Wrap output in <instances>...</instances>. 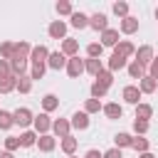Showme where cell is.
I'll list each match as a JSON object with an SVG mask.
<instances>
[{
	"label": "cell",
	"instance_id": "cell-1",
	"mask_svg": "<svg viewBox=\"0 0 158 158\" xmlns=\"http://www.w3.org/2000/svg\"><path fill=\"white\" fill-rule=\"evenodd\" d=\"M12 121H15V126H20V128H30L32 126V121H35V114L27 109V106H20V109H15L12 111Z\"/></svg>",
	"mask_w": 158,
	"mask_h": 158
},
{
	"label": "cell",
	"instance_id": "cell-2",
	"mask_svg": "<svg viewBox=\"0 0 158 158\" xmlns=\"http://www.w3.org/2000/svg\"><path fill=\"white\" fill-rule=\"evenodd\" d=\"M32 131L37 133V136H44V133H49L52 131V118H49V114H37L35 116V121H32Z\"/></svg>",
	"mask_w": 158,
	"mask_h": 158
},
{
	"label": "cell",
	"instance_id": "cell-3",
	"mask_svg": "<svg viewBox=\"0 0 158 158\" xmlns=\"http://www.w3.org/2000/svg\"><path fill=\"white\" fill-rule=\"evenodd\" d=\"M47 35L52 40H67V22L64 20H52L47 27Z\"/></svg>",
	"mask_w": 158,
	"mask_h": 158
},
{
	"label": "cell",
	"instance_id": "cell-4",
	"mask_svg": "<svg viewBox=\"0 0 158 158\" xmlns=\"http://www.w3.org/2000/svg\"><path fill=\"white\" fill-rule=\"evenodd\" d=\"M47 57H49L47 44H35L32 52H30V62H32V67H37V64H47Z\"/></svg>",
	"mask_w": 158,
	"mask_h": 158
},
{
	"label": "cell",
	"instance_id": "cell-5",
	"mask_svg": "<svg viewBox=\"0 0 158 158\" xmlns=\"http://www.w3.org/2000/svg\"><path fill=\"white\" fill-rule=\"evenodd\" d=\"M64 69H67V74H69L72 79H79V77L84 74V59H79V54H77V57H69Z\"/></svg>",
	"mask_w": 158,
	"mask_h": 158
},
{
	"label": "cell",
	"instance_id": "cell-6",
	"mask_svg": "<svg viewBox=\"0 0 158 158\" xmlns=\"http://www.w3.org/2000/svg\"><path fill=\"white\" fill-rule=\"evenodd\" d=\"M121 96H123V101H126V104H131V106H138L143 94H141V89H138L136 84H128V86H123Z\"/></svg>",
	"mask_w": 158,
	"mask_h": 158
},
{
	"label": "cell",
	"instance_id": "cell-7",
	"mask_svg": "<svg viewBox=\"0 0 158 158\" xmlns=\"http://www.w3.org/2000/svg\"><path fill=\"white\" fill-rule=\"evenodd\" d=\"M52 133H54V138H67V136L72 133L69 118H54V121H52Z\"/></svg>",
	"mask_w": 158,
	"mask_h": 158
},
{
	"label": "cell",
	"instance_id": "cell-8",
	"mask_svg": "<svg viewBox=\"0 0 158 158\" xmlns=\"http://www.w3.org/2000/svg\"><path fill=\"white\" fill-rule=\"evenodd\" d=\"M30 52H32V44L30 42H15V54H12V59H17V62H22V64H27L30 62Z\"/></svg>",
	"mask_w": 158,
	"mask_h": 158
},
{
	"label": "cell",
	"instance_id": "cell-9",
	"mask_svg": "<svg viewBox=\"0 0 158 158\" xmlns=\"http://www.w3.org/2000/svg\"><path fill=\"white\" fill-rule=\"evenodd\" d=\"M133 57H136V62H138V64L148 67V64L153 62V57H156V54H153V47H151V44H141V47L136 49V54H133Z\"/></svg>",
	"mask_w": 158,
	"mask_h": 158
},
{
	"label": "cell",
	"instance_id": "cell-10",
	"mask_svg": "<svg viewBox=\"0 0 158 158\" xmlns=\"http://www.w3.org/2000/svg\"><path fill=\"white\" fill-rule=\"evenodd\" d=\"M89 27L96 32H104V30H109V17L104 12H94V15H89Z\"/></svg>",
	"mask_w": 158,
	"mask_h": 158
},
{
	"label": "cell",
	"instance_id": "cell-11",
	"mask_svg": "<svg viewBox=\"0 0 158 158\" xmlns=\"http://www.w3.org/2000/svg\"><path fill=\"white\" fill-rule=\"evenodd\" d=\"M138 27H141V22H138L133 15H128V17H123V20L118 22V30H121L123 35H136V32H138Z\"/></svg>",
	"mask_w": 158,
	"mask_h": 158
},
{
	"label": "cell",
	"instance_id": "cell-12",
	"mask_svg": "<svg viewBox=\"0 0 158 158\" xmlns=\"http://www.w3.org/2000/svg\"><path fill=\"white\" fill-rule=\"evenodd\" d=\"M59 52H62L67 59H69V57H77V54H79V42H77L74 37H67V40H62Z\"/></svg>",
	"mask_w": 158,
	"mask_h": 158
},
{
	"label": "cell",
	"instance_id": "cell-13",
	"mask_svg": "<svg viewBox=\"0 0 158 158\" xmlns=\"http://www.w3.org/2000/svg\"><path fill=\"white\" fill-rule=\"evenodd\" d=\"M69 123H72V128H74V131H86L91 121H89V114H84V111H77V114L69 118Z\"/></svg>",
	"mask_w": 158,
	"mask_h": 158
},
{
	"label": "cell",
	"instance_id": "cell-14",
	"mask_svg": "<svg viewBox=\"0 0 158 158\" xmlns=\"http://www.w3.org/2000/svg\"><path fill=\"white\" fill-rule=\"evenodd\" d=\"M47 67L54 69V72H59V69L67 67V57H64L62 52H49V57H47Z\"/></svg>",
	"mask_w": 158,
	"mask_h": 158
},
{
	"label": "cell",
	"instance_id": "cell-15",
	"mask_svg": "<svg viewBox=\"0 0 158 158\" xmlns=\"http://www.w3.org/2000/svg\"><path fill=\"white\" fill-rule=\"evenodd\" d=\"M101 111H104V116H106V118H111V121L123 116V106H121V104H116V101L104 104V106H101Z\"/></svg>",
	"mask_w": 158,
	"mask_h": 158
},
{
	"label": "cell",
	"instance_id": "cell-16",
	"mask_svg": "<svg viewBox=\"0 0 158 158\" xmlns=\"http://www.w3.org/2000/svg\"><path fill=\"white\" fill-rule=\"evenodd\" d=\"M37 148H40L42 153H52V151L57 148V138H54L52 133H44V136L37 138Z\"/></svg>",
	"mask_w": 158,
	"mask_h": 158
},
{
	"label": "cell",
	"instance_id": "cell-17",
	"mask_svg": "<svg viewBox=\"0 0 158 158\" xmlns=\"http://www.w3.org/2000/svg\"><path fill=\"white\" fill-rule=\"evenodd\" d=\"M114 52L128 59V57H133V54H136V47H133V42H131V40H118V44L114 47Z\"/></svg>",
	"mask_w": 158,
	"mask_h": 158
},
{
	"label": "cell",
	"instance_id": "cell-18",
	"mask_svg": "<svg viewBox=\"0 0 158 158\" xmlns=\"http://www.w3.org/2000/svg\"><path fill=\"white\" fill-rule=\"evenodd\" d=\"M126 64H128V59H126V57H121V54H116V52H114V54H111V57H109V62H106V69H109V72H111V74H114V72H121V69H123V67H126Z\"/></svg>",
	"mask_w": 158,
	"mask_h": 158
},
{
	"label": "cell",
	"instance_id": "cell-19",
	"mask_svg": "<svg viewBox=\"0 0 158 158\" xmlns=\"http://www.w3.org/2000/svg\"><path fill=\"white\" fill-rule=\"evenodd\" d=\"M69 25L74 27V30H84V27H89V15H84V12H72L69 15Z\"/></svg>",
	"mask_w": 158,
	"mask_h": 158
},
{
	"label": "cell",
	"instance_id": "cell-20",
	"mask_svg": "<svg viewBox=\"0 0 158 158\" xmlns=\"http://www.w3.org/2000/svg\"><path fill=\"white\" fill-rule=\"evenodd\" d=\"M116 44H118V30H114V27L104 30L101 32V47H116Z\"/></svg>",
	"mask_w": 158,
	"mask_h": 158
},
{
	"label": "cell",
	"instance_id": "cell-21",
	"mask_svg": "<svg viewBox=\"0 0 158 158\" xmlns=\"http://www.w3.org/2000/svg\"><path fill=\"white\" fill-rule=\"evenodd\" d=\"M37 133L32 131V128H27V131H22L20 133V148H32V146H37Z\"/></svg>",
	"mask_w": 158,
	"mask_h": 158
},
{
	"label": "cell",
	"instance_id": "cell-22",
	"mask_svg": "<svg viewBox=\"0 0 158 158\" xmlns=\"http://www.w3.org/2000/svg\"><path fill=\"white\" fill-rule=\"evenodd\" d=\"M126 69H128V77H131V79H143V77H146V67L138 64L136 59H131V62L126 64Z\"/></svg>",
	"mask_w": 158,
	"mask_h": 158
},
{
	"label": "cell",
	"instance_id": "cell-23",
	"mask_svg": "<svg viewBox=\"0 0 158 158\" xmlns=\"http://www.w3.org/2000/svg\"><path fill=\"white\" fill-rule=\"evenodd\" d=\"M138 89H141V94H153L156 89H158V81L153 79V77H143V79H138Z\"/></svg>",
	"mask_w": 158,
	"mask_h": 158
},
{
	"label": "cell",
	"instance_id": "cell-24",
	"mask_svg": "<svg viewBox=\"0 0 158 158\" xmlns=\"http://www.w3.org/2000/svg\"><path fill=\"white\" fill-rule=\"evenodd\" d=\"M131 143H133V136L131 133H116L114 136V148H118V151H123V148H131Z\"/></svg>",
	"mask_w": 158,
	"mask_h": 158
},
{
	"label": "cell",
	"instance_id": "cell-25",
	"mask_svg": "<svg viewBox=\"0 0 158 158\" xmlns=\"http://www.w3.org/2000/svg\"><path fill=\"white\" fill-rule=\"evenodd\" d=\"M77 146H79V141H77V138H74L72 133H69L67 138H59V148H62V151H64L67 156H74V151H77Z\"/></svg>",
	"mask_w": 158,
	"mask_h": 158
},
{
	"label": "cell",
	"instance_id": "cell-26",
	"mask_svg": "<svg viewBox=\"0 0 158 158\" xmlns=\"http://www.w3.org/2000/svg\"><path fill=\"white\" fill-rule=\"evenodd\" d=\"M151 116H153V106L146 104V101H141V104L136 106V116H133V118H138V121H148Z\"/></svg>",
	"mask_w": 158,
	"mask_h": 158
},
{
	"label": "cell",
	"instance_id": "cell-27",
	"mask_svg": "<svg viewBox=\"0 0 158 158\" xmlns=\"http://www.w3.org/2000/svg\"><path fill=\"white\" fill-rule=\"evenodd\" d=\"M101 69H104V62L101 59H89V57L84 59V72H89L91 77H96Z\"/></svg>",
	"mask_w": 158,
	"mask_h": 158
},
{
	"label": "cell",
	"instance_id": "cell-28",
	"mask_svg": "<svg viewBox=\"0 0 158 158\" xmlns=\"http://www.w3.org/2000/svg\"><path fill=\"white\" fill-rule=\"evenodd\" d=\"M54 109H59V99H57L54 94H44V96H42V111L49 114V111H54Z\"/></svg>",
	"mask_w": 158,
	"mask_h": 158
},
{
	"label": "cell",
	"instance_id": "cell-29",
	"mask_svg": "<svg viewBox=\"0 0 158 158\" xmlns=\"http://www.w3.org/2000/svg\"><path fill=\"white\" fill-rule=\"evenodd\" d=\"M101 54H104L101 42H89V44H86V57H89V59H101Z\"/></svg>",
	"mask_w": 158,
	"mask_h": 158
},
{
	"label": "cell",
	"instance_id": "cell-30",
	"mask_svg": "<svg viewBox=\"0 0 158 158\" xmlns=\"http://www.w3.org/2000/svg\"><path fill=\"white\" fill-rule=\"evenodd\" d=\"M131 148H133L136 153H146V151L151 148V141H148V138H143V136H133V143H131Z\"/></svg>",
	"mask_w": 158,
	"mask_h": 158
},
{
	"label": "cell",
	"instance_id": "cell-31",
	"mask_svg": "<svg viewBox=\"0 0 158 158\" xmlns=\"http://www.w3.org/2000/svg\"><path fill=\"white\" fill-rule=\"evenodd\" d=\"M12 126H15V121H12V111L0 109V131H10Z\"/></svg>",
	"mask_w": 158,
	"mask_h": 158
},
{
	"label": "cell",
	"instance_id": "cell-32",
	"mask_svg": "<svg viewBox=\"0 0 158 158\" xmlns=\"http://www.w3.org/2000/svg\"><path fill=\"white\" fill-rule=\"evenodd\" d=\"M20 94H30L32 91V79H30V74H25V77H17V86H15Z\"/></svg>",
	"mask_w": 158,
	"mask_h": 158
},
{
	"label": "cell",
	"instance_id": "cell-33",
	"mask_svg": "<svg viewBox=\"0 0 158 158\" xmlns=\"http://www.w3.org/2000/svg\"><path fill=\"white\" fill-rule=\"evenodd\" d=\"M12 54H15V42H10V40L2 42V44H0V59H7V62H10Z\"/></svg>",
	"mask_w": 158,
	"mask_h": 158
},
{
	"label": "cell",
	"instance_id": "cell-34",
	"mask_svg": "<svg viewBox=\"0 0 158 158\" xmlns=\"http://www.w3.org/2000/svg\"><path fill=\"white\" fill-rule=\"evenodd\" d=\"M94 81H99V84H104V86L109 89V86L114 84V74H111V72H109V69L104 67V69H101V72L96 74V79H94Z\"/></svg>",
	"mask_w": 158,
	"mask_h": 158
},
{
	"label": "cell",
	"instance_id": "cell-35",
	"mask_svg": "<svg viewBox=\"0 0 158 158\" xmlns=\"http://www.w3.org/2000/svg\"><path fill=\"white\" fill-rule=\"evenodd\" d=\"M101 106H104V104H101L99 99H86V101H84V114H89V116H91V114H99Z\"/></svg>",
	"mask_w": 158,
	"mask_h": 158
},
{
	"label": "cell",
	"instance_id": "cell-36",
	"mask_svg": "<svg viewBox=\"0 0 158 158\" xmlns=\"http://www.w3.org/2000/svg\"><path fill=\"white\" fill-rule=\"evenodd\" d=\"M15 86H17V77L12 74V77L0 81V94H10V91H15Z\"/></svg>",
	"mask_w": 158,
	"mask_h": 158
},
{
	"label": "cell",
	"instance_id": "cell-37",
	"mask_svg": "<svg viewBox=\"0 0 158 158\" xmlns=\"http://www.w3.org/2000/svg\"><path fill=\"white\" fill-rule=\"evenodd\" d=\"M89 91H91V99H99V101H101L109 89H106L104 84H99V81H91V89H89Z\"/></svg>",
	"mask_w": 158,
	"mask_h": 158
},
{
	"label": "cell",
	"instance_id": "cell-38",
	"mask_svg": "<svg viewBox=\"0 0 158 158\" xmlns=\"http://www.w3.org/2000/svg\"><path fill=\"white\" fill-rule=\"evenodd\" d=\"M111 10H114V15H118L121 20H123V17H128V2H123V0L114 2V7H111Z\"/></svg>",
	"mask_w": 158,
	"mask_h": 158
},
{
	"label": "cell",
	"instance_id": "cell-39",
	"mask_svg": "<svg viewBox=\"0 0 158 158\" xmlns=\"http://www.w3.org/2000/svg\"><path fill=\"white\" fill-rule=\"evenodd\" d=\"M148 126H151V121H138V118H133V131H136V136H146V133H148Z\"/></svg>",
	"mask_w": 158,
	"mask_h": 158
},
{
	"label": "cell",
	"instance_id": "cell-40",
	"mask_svg": "<svg viewBox=\"0 0 158 158\" xmlns=\"http://www.w3.org/2000/svg\"><path fill=\"white\" fill-rule=\"evenodd\" d=\"M17 148H20V136H7L5 138V151L7 153H15Z\"/></svg>",
	"mask_w": 158,
	"mask_h": 158
},
{
	"label": "cell",
	"instance_id": "cell-41",
	"mask_svg": "<svg viewBox=\"0 0 158 158\" xmlns=\"http://www.w3.org/2000/svg\"><path fill=\"white\" fill-rule=\"evenodd\" d=\"M54 7H57V12H59V15H72V12H74V7H72V2H69V0H59Z\"/></svg>",
	"mask_w": 158,
	"mask_h": 158
},
{
	"label": "cell",
	"instance_id": "cell-42",
	"mask_svg": "<svg viewBox=\"0 0 158 158\" xmlns=\"http://www.w3.org/2000/svg\"><path fill=\"white\" fill-rule=\"evenodd\" d=\"M44 69H47V64L32 67V69H30V79H32V81H35V79H42V77H44Z\"/></svg>",
	"mask_w": 158,
	"mask_h": 158
},
{
	"label": "cell",
	"instance_id": "cell-43",
	"mask_svg": "<svg viewBox=\"0 0 158 158\" xmlns=\"http://www.w3.org/2000/svg\"><path fill=\"white\" fill-rule=\"evenodd\" d=\"M7 77H12L10 62H7V59H0V81H2V79H7Z\"/></svg>",
	"mask_w": 158,
	"mask_h": 158
},
{
	"label": "cell",
	"instance_id": "cell-44",
	"mask_svg": "<svg viewBox=\"0 0 158 158\" xmlns=\"http://www.w3.org/2000/svg\"><path fill=\"white\" fill-rule=\"evenodd\" d=\"M148 77H153L156 81H158V57H153V62L148 64V72H146Z\"/></svg>",
	"mask_w": 158,
	"mask_h": 158
},
{
	"label": "cell",
	"instance_id": "cell-45",
	"mask_svg": "<svg viewBox=\"0 0 158 158\" xmlns=\"http://www.w3.org/2000/svg\"><path fill=\"white\" fill-rule=\"evenodd\" d=\"M101 158H123V153H121L118 148H109V151L101 153Z\"/></svg>",
	"mask_w": 158,
	"mask_h": 158
},
{
	"label": "cell",
	"instance_id": "cell-46",
	"mask_svg": "<svg viewBox=\"0 0 158 158\" xmlns=\"http://www.w3.org/2000/svg\"><path fill=\"white\" fill-rule=\"evenodd\" d=\"M84 158H101V151H96V148H89V151L84 153Z\"/></svg>",
	"mask_w": 158,
	"mask_h": 158
},
{
	"label": "cell",
	"instance_id": "cell-47",
	"mask_svg": "<svg viewBox=\"0 0 158 158\" xmlns=\"http://www.w3.org/2000/svg\"><path fill=\"white\" fill-rule=\"evenodd\" d=\"M138 158H156V156H153L151 151H146V153H138Z\"/></svg>",
	"mask_w": 158,
	"mask_h": 158
},
{
	"label": "cell",
	"instance_id": "cell-48",
	"mask_svg": "<svg viewBox=\"0 0 158 158\" xmlns=\"http://www.w3.org/2000/svg\"><path fill=\"white\" fill-rule=\"evenodd\" d=\"M0 158H15L12 153H7V151H0Z\"/></svg>",
	"mask_w": 158,
	"mask_h": 158
},
{
	"label": "cell",
	"instance_id": "cell-49",
	"mask_svg": "<svg viewBox=\"0 0 158 158\" xmlns=\"http://www.w3.org/2000/svg\"><path fill=\"white\" fill-rule=\"evenodd\" d=\"M156 20H158V7H156Z\"/></svg>",
	"mask_w": 158,
	"mask_h": 158
},
{
	"label": "cell",
	"instance_id": "cell-50",
	"mask_svg": "<svg viewBox=\"0 0 158 158\" xmlns=\"http://www.w3.org/2000/svg\"><path fill=\"white\" fill-rule=\"evenodd\" d=\"M67 158H77V156H67Z\"/></svg>",
	"mask_w": 158,
	"mask_h": 158
}]
</instances>
